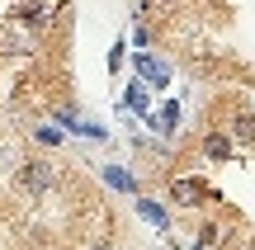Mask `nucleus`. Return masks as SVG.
Here are the masks:
<instances>
[{"mask_svg": "<svg viewBox=\"0 0 255 250\" xmlns=\"http://www.w3.org/2000/svg\"><path fill=\"white\" fill-rule=\"evenodd\" d=\"M104 179H109L114 189H132V175H123L119 166H109V170H104Z\"/></svg>", "mask_w": 255, "mask_h": 250, "instance_id": "obj_5", "label": "nucleus"}, {"mask_svg": "<svg viewBox=\"0 0 255 250\" xmlns=\"http://www.w3.org/2000/svg\"><path fill=\"white\" fill-rule=\"evenodd\" d=\"M227 151H232V147H227L222 137H208V156H227Z\"/></svg>", "mask_w": 255, "mask_h": 250, "instance_id": "obj_7", "label": "nucleus"}, {"mask_svg": "<svg viewBox=\"0 0 255 250\" xmlns=\"http://www.w3.org/2000/svg\"><path fill=\"white\" fill-rule=\"evenodd\" d=\"M137 71H142V76H146L151 85H161V90L170 85V66H161V62H156L151 52H137Z\"/></svg>", "mask_w": 255, "mask_h": 250, "instance_id": "obj_1", "label": "nucleus"}, {"mask_svg": "<svg viewBox=\"0 0 255 250\" xmlns=\"http://www.w3.org/2000/svg\"><path fill=\"white\" fill-rule=\"evenodd\" d=\"M170 194L175 198H180V203H199V198H203V184H199V179H175V189H170Z\"/></svg>", "mask_w": 255, "mask_h": 250, "instance_id": "obj_3", "label": "nucleus"}, {"mask_svg": "<svg viewBox=\"0 0 255 250\" xmlns=\"http://www.w3.org/2000/svg\"><path fill=\"white\" fill-rule=\"evenodd\" d=\"M24 184L33 189V194H43V189H52V170L38 166V161H28V166H24Z\"/></svg>", "mask_w": 255, "mask_h": 250, "instance_id": "obj_2", "label": "nucleus"}, {"mask_svg": "<svg viewBox=\"0 0 255 250\" xmlns=\"http://www.w3.org/2000/svg\"><path fill=\"white\" fill-rule=\"evenodd\" d=\"M137 213H142V217H146L151 227H161V232L170 227V217H165V208H161V203H151V198H137Z\"/></svg>", "mask_w": 255, "mask_h": 250, "instance_id": "obj_4", "label": "nucleus"}, {"mask_svg": "<svg viewBox=\"0 0 255 250\" xmlns=\"http://www.w3.org/2000/svg\"><path fill=\"white\" fill-rule=\"evenodd\" d=\"M128 109H146V94H142V85H132V90H128Z\"/></svg>", "mask_w": 255, "mask_h": 250, "instance_id": "obj_6", "label": "nucleus"}]
</instances>
